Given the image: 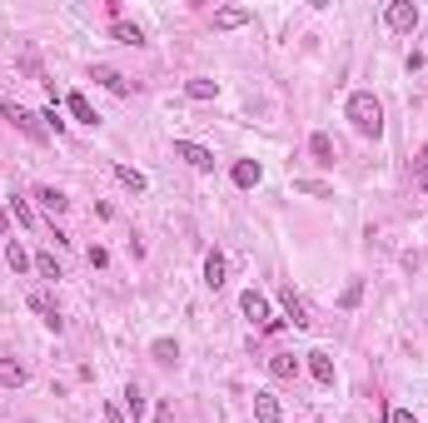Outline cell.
Masks as SVG:
<instances>
[{
    "mask_svg": "<svg viewBox=\"0 0 428 423\" xmlns=\"http://www.w3.org/2000/svg\"><path fill=\"white\" fill-rule=\"evenodd\" d=\"M349 120H354V130H359V135L379 140V135H384V105L373 100L368 90H359V95H349Z\"/></svg>",
    "mask_w": 428,
    "mask_h": 423,
    "instance_id": "1",
    "label": "cell"
},
{
    "mask_svg": "<svg viewBox=\"0 0 428 423\" xmlns=\"http://www.w3.org/2000/svg\"><path fill=\"white\" fill-rule=\"evenodd\" d=\"M0 115H6V120H11V125H15L20 135H30L35 145H45V140H50V130L40 125V115H30L25 105H15V100H6V105H0Z\"/></svg>",
    "mask_w": 428,
    "mask_h": 423,
    "instance_id": "2",
    "label": "cell"
},
{
    "mask_svg": "<svg viewBox=\"0 0 428 423\" xmlns=\"http://www.w3.org/2000/svg\"><path fill=\"white\" fill-rule=\"evenodd\" d=\"M384 20H389V30L408 35V30H418V6H413V0H394V6L384 11Z\"/></svg>",
    "mask_w": 428,
    "mask_h": 423,
    "instance_id": "3",
    "label": "cell"
},
{
    "mask_svg": "<svg viewBox=\"0 0 428 423\" xmlns=\"http://www.w3.org/2000/svg\"><path fill=\"white\" fill-rule=\"evenodd\" d=\"M239 309H244V319H254V324H264V329H279V319H269V299H264V294H244L239 299Z\"/></svg>",
    "mask_w": 428,
    "mask_h": 423,
    "instance_id": "4",
    "label": "cell"
},
{
    "mask_svg": "<svg viewBox=\"0 0 428 423\" xmlns=\"http://www.w3.org/2000/svg\"><path fill=\"white\" fill-rule=\"evenodd\" d=\"M175 154H180V160H189L194 170H214V154H209L204 145H194V140H175Z\"/></svg>",
    "mask_w": 428,
    "mask_h": 423,
    "instance_id": "5",
    "label": "cell"
},
{
    "mask_svg": "<svg viewBox=\"0 0 428 423\" xmlns=\"http://www.w3.org/2000/svg\"><path fill=\"white\" fill-rule=\"evenodd\" d=\"M30 309L40 314V319H45V329H55V334L65 329V319H60V309L50 304V294H40V289H35V294H30Z\"/></svg>",
    "mask_w": 428,
    "mask_h": 423,
    "instance_id": "6",
    "label": "cell"
},
{
    "mask_svg": "<svg viewBox=\"0 0 428 423\" xmlns=\"http://www.w3.org/2000/svg\"><path fill=\"white\" fill-rule=\"evenodd\" d=\"M279 304H284V314H289V319H294L299 329H304V324H314V319H309V304H304L294 289H279Z\"/></svg>",
    "mask_w": 428,
    "mask_h": 423,
    "instance_id": "7",
    "label": "cell"
},
{
    "mask_svg": "<svg viewBox=\"0 0 428 423\" xmlns=\"http://www.w3.org/2000/svg\"><path fill=\"white\" fill-rule=\"evenodd\" d=\"M254 423H279V398L264 389V394H254Z\"/></svg>",
    "mask_w": 428,
    "mask_h": 423,
    "instance_id": "8",
    "label": "cell"
},
{
    "mask_svg": "<svg viewBox=\"0 0 428 423\" xmlns=\"http://www.w3.org/2000/svg\"><path fill=\"white\" fill-rule=\"evenodd\" d=\"M249 25V11L244 6H225V11H214V30H239Z\"/></svg>",
    "mask_w": 428,
    "mask_h": 423,
    "instance_id": "9",
    "label": "cell"
},
{
    "mask_svg": "<svg viewBox=\"0 0 428 423\" xmlns=\"http://www.w3.org/2000/svg\"><path fill=\"white\" fill-rule=\"evenodd\" d=\"M309 374H314L319 384H334V358H329L324 349H314V354H309Z\"/></svg>",
    "mask_w": 428,
    "mask_h": 423,
    "instance_id": "10",
    "label": "cell"
},
{
    "mask_svg": "<svg viewBox=\"0 0 428 423\" xmlns=\"http://www.w3.org/2000/svg\"><path fill=\"white\" fill-rule=\"evenodd\" d=\"M95 80L110 90V95H130V80H125L120 70H110V65H95Z\"/></svg>",
    "mask_w": 428,
    "mask_h": 423,
    "instance_id": "11",
    "label": "cell"
},
{
    "mask_svg": "<svg viewBox=\"0 0 428 423\" xmlns=\"http://www.w3.org/2000/svg\"><path fill=\"white\" fill-rule=\"evenodd\" d=\"M35 199L50 209V215H65V209H70V199H65L60 189H50V184H40V189H35Z\"/></svg>",
    "mask_w": 428,
    "mask_h": 423,
    "instance_id": "12",
    "label": "cell"
},
{
    "mask_svg": "<svg viewBox=\"0 0 428 423\" xmlns=\"http://www.w3.org/2000/svg\"><path fill=\"white\" fill-rule=\"evenodd\" d=\"M259 180H264V170H259L254 160H239V165H234V184H239V189H254Z\"/></svg>",
    "mask_w": 428,
    "mask_h": 423,
    "instance_id": "13",
    "label": "cell"
},
{
    "mask_svg": "<svg viewBox=\"0 0 428 423\" xmlns=\"http://www.w3.org/2000/svg\"><path fill=\"white\" fill-rule=\"evenodd\" d=\"M225 269H229L225 254H209V259H204V284H209V289H220V284H225Z\"/></svg>",
    "mask_w": 428,
    "mask_h": 423,
    "instance_id": "14",
    "label": "cell"
},
{
    "mask_svg": "<svg viewBox=\"0 0 428 423\" xmlns=\"http://www.w3.org/2000/svg\"><path fill=\"white\" fill-rule=\"evenodd\" d=\"M309 149H314V160H319V165H334V140H329L324 130L309 135Z\"/></svg>",
    "mask_w": 428,
    "mask_h": 423,
    "instance_id": "15",
    "label": "cell"
},
{
    "mask_svg": "<svg viewBox=\"0 0 428 423\" xmlns=\"http://www.w3.org/2000/svg\"><path fill=\"white\" fill-rule=\"evenodd\" d=\"M269 374H274V379H294V374H299V358H294V354H274V358H269Z\"/></svg>",
    "mask_w": 428,
    "mask_h": 423,
    "instance_id": "16",
    "label": "cell"
},
{
    "mask_svg": "<svg viewBox=\"0 0 428 423\" xmlns=\"http://www.w3.org/2000/svg\"><path fill=\"white\" fill-rule=\"evenodd\" d=\"M65 105H70V115H75V120H80V125H95V120H100V115H95V110H90V100H85V95H80V90H75V95H70V100H65Z\"/></svg>",
    "mask_w": 428,
    "mask_h": 423,
    "instance_id": "17",
    "label": "cell"
},
{
    "mask_svg": "<svg viewBox=\"0 0 428 423\" xmlns=\"http://www.w3.org/2000/svg\"><path fill=\"white\" fill-rule=\"evenodd\" d=\"M30 374H25V363H11V358H0V384H11V389H20Z\"/></svg>",
    "mask_w": 428,
    "mask_h": 423,
    "instance_id": "18",
    "label": "cell"
},
{
    "mask_svg": "<svg viewBox=\"0 0 428 423\" xmlns=\"http://www.w3.org/2000/svg\"><path fill=\"white\" fill-rule=\"evenodd\" d=\"M115 180H120L125 189H135V194H145V175H140V170H130V165H115Z\"/></svg>",
    "mask_w": 428,
    "mask_h": 423,
    "instance_id": "19",
    "label": "cell"
},
{
    "mask_svg": "<svg viewBox=\"0 0 428 423\" xmlns=\"http://www.w3.org/2000/svg\"><path fill=\"white\" fill-rule=\"evenodd\" d=\"M6 264H11L15 274H25V269H30V254H25V249H20L15 239H11V244H6Z\"/></svg>",
    "mask_w": 428,
    "mask_h": 423,
    "instance_id": "20",
    "label": "cell"
},
{
    "mask_svg": "<svg viewBox=\"0 0 428 423\" xmlns=\"http://www.w3.org/2000/svg\"><path fill=\"white\" fill-rule=\"evenodd\" d=\"M185 95H189V100H214V95H220V85H214V80H189Z\"/></svg>",
    "mask_w": 428,
    "mask_h": 423,
    "instance_id": "21",
    "label": "cell"
},
{
    "mask_svg": "<svg viewBox=\"0 0 428 423\" xmlns=\"http://www.w3.org/2000/svg\"><path fill=\"white\" fill-rule=\"evenodd\" d=\"M359 299H363V279H349V289L339 294V309H359Z\"/></svg>",
    "mask_w": 428,
    "mask_h": 423,
    "instance_id": "22",
    "label": "cell"
},
{
    "mask_svg": "<svg viewBox=\"0 0 428 423\" xmlns=\"http://www.w3.org/2000/svg\"><path fill=\"white\" fill-rule=\"evenodd\" d=\"M154 358H159V363H175V358H180V344H175V339H154Z\"/></svg>",
    "mask_w": 428,
    "mask_h": 423,
    "instance_id": "23",
    "label": "cell"
},
{
    "mask_svg": "<svg viewBox=\"0 0 428 423\" xmlns=\"http://www.w3.org/2000/svg\"><path fill=\"white\" fill-rule=\"evenodd\" d=\"M11 215H15V224H25V229L35 224V215H30V204H25L20 194H11Z\"/></svg>",
    "mask_w": 428,
    "mask_h": 423,
    "instance_id": "24",
    "label": "cell"
},
{
    "mask_svg": "<svg viewBox=\"0 0 428 423\" xmlns=\"http://www.w3.org/2000/svg\"><path fill=\"white\" fill-rule=\"evenodd\" d=\"M35 269H40L45 279H65V274H60V264H55V254H35Z\"/></svg>",
    "mask_w": 428,
    "mask_h": 423,
    "instance_id": "25",
    "label": "cell"
},
{
    "mask_svg": "<svg viewBox=\"0 0 428 423\" xmlns=\"http://www.w3.org/2000/svg\"><path fill=\"white\" fill-rule=\"evenodd\" d=\"M115 40H125V45H140L145 35H140V25H125V20H115Z\"/></svg>",
    "mask_w": 428,
    "mask_h": 423,
    "instance_id": "26",
    "label": "cell"
},
{
    "mask_svg": "<svg viewBox=\"0 0 428 423\" xmlns=\"http://www.w3.org/2000/svg\"><path fill=\"white\" fill-rule=\"evenodd\" d=\"M294 189H299V194H314V199L329 194V184H319V180H294Z\"/></svg>",
    "mask_w": 428,
    "mask_h": 423,
    "instance_id": "27",
    "label": "cell"
},
{
    "mask_svg": "<svg viewBox=\"0 0 428 423\" xmlns=\"http://www.w3.org/2000/svg\"><path fill=\"white\" fill-rule=\"evenodd\" d=\"M125 408H130V413H135V418H140V413H145V394H140V389H135V384H130V389H125Z\"/></svg>",
    "mask_w": 428,
    "mask_h": 423,
    "instance_id": "28",
    "label": "cell"
},
{
    "mask_svg": "<svg viewBox=\"0 0 428 423\" xmlns=\"http://www.w3.org/2000/svg\"><path fill=\"white\" fill-rule=\"evenodd\" d=\"M40 120H45V130H55V135H65V120H60V110H55V105H50V110H45Z\"/></svg>",
    "mask_w": 428,
    "mask_h": 423,
    "instance_id": "29",
    "label": "cell"
},
{
    "mask_svg": "<svg viewBox=\"0 0 428 423\" xmlns=\"http://www.w3.org/2000/svg\"><path fill=\"white\" fill-rule=\"evenodd\" d=\"M389 423H418V418H413L408 408H394V413H389Z\"/></svg>",
    "mask_w": 428,
    "mask_h": 423,
    "instance_id": "30",
    "label": "cell"
},
{
    "mask_svg": "<svg viewBox=\"0 0 428 423\" xmlns=\"http://www.w3.org/2000/svg\"><path fill=\"white\" fill-rule=\"evenodd\" d=\"M105 423H125V413H120V408L110 403V408H105Z\"/></svg>",
    "mask_w": 428,
    "mask_h": 423,
    "instance_id": "31",
    "label": "cell"
}]
</instances>
